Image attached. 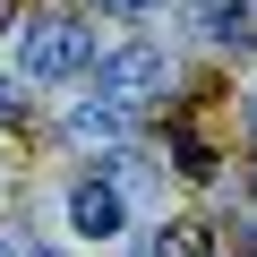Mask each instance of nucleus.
<instances>
[{
  "instance_id": "7",
  "label": "nucleus",
  "mask_w": 257,
  "mask_h": 257,
  "mask_svg": "<svg viewBox=\"0 0 257 257\" xmlns=\"http://www.w3.org/2000/svg\"><path fill=\"white\" fill-rule=\"evenodd\" d=\"M180 172H189V180H206V172H214V155H206L197 128H180Z\"/></svg>"
},
{
  "instance_id": "11",
  "label": "nucleus",
  "mask_w": 257,
  "mask_h": 257,
  "mask_svg": "<svg viewBox=\"0 0 257 257\" xmlns=\"http://www.w3.org/2000/svg\"><path fill=\"white\" fill-rule=\"evenodd\" d=\"M0 257H9V240H0Z\"/></svg>"
},
{
  "instance_id": "6",
  "label": "nucleus",
  "mask_w": 257,
  "mask_h": 257,
  "mask_svg": "<svg viewBox=\"0 0 257 257\" xmlns=\"http://www.w3.org/2000/svg\"><path fill=\"white\" fill-rule=\"evenodd\" d=\"M155 257H206V223H163L155 231Z\"/></svg>"
},
{
  "instance_id": "1",
  "label": "nucleus",
  "mask_w": 257,
  "mask_h": 257,
  "mask_svg": "<svg viewBox=\"0 0 257 257\" xmlns=\"http://www.w3.org/2000/svg\"><path fill=\"white\" fill-rule=\"evenodd\" d=\"M86 60H94L86 18H35V26L18 35V69H26L35 86H60V77H77Z\"/></svg>"
},
{
  "instance_id": "12",
  "label": "nucleus",
  "mask_w": 257,
  "mask_h": 257,
  "mask_svg": "<svg viewBox=\"0 0 257 257\" xmlns=\"http://www.w3.org/2000/svg\"><path fill=\"white\" fill-rule=\"evenodd\" d=\"M248 189H257V172H248Z\"/></svg>"
},
{
  "instance_id": "10",
  "label": "nucleus",
  "mask_w": 257,
  "mask_h": 257,
  "mask_svg": "<svg viewBox=\"0 0 257 257\" xmlns=\"http://www.w3.org/2000/svg\"><path fill=\"white\" fill-rule=\"evenodd\" d=\"M18 257H52V248H18Z\"/></svg>"
},
{
  "instance_id": "13",
  "label": "nucleus",
  "mask_w": 257,
  "mask_h": 257,
  "mask_svg": "<svg viewBox=\"0 0 257 257\" xmlns=\"http://www.w3.org/2000/svg\"><path fill=\"white\" fill-rule=\"evenodd\" d=\"M138 257H155V248H138Z\"/></svg>"
},
{
  "instance_id": "5",
  "label": "nucleus",
  "mask_w": 257,
  "mask_h": 257,
  "mask_svg": "<svg viewBox=\"0 0 257 257\" xmlns=\"http://www.w3.org/2000/svg\"><path fill=\"white\" fill-rule=\"evenodd\" d=\"M69 138H77V146H86V138H120V103H103V94L77 103V111H69Z\"/></svg>"
},
{
  "instance_id": "3",
  "label": "nucleus",
  "mask_w": 257,
  "mask_h": 257,
  "mask_svg": "<svg viewBox=\"0 0 257 257\" xmlns=\"http://www.w3.org/2000/svg\"><path fill=\"white\" fill-rule=\"evenodd\" d=\"M69 231H77V240H120V231H128V206H120L111 172H94V180L69 189Z\"/></svg>"
},
{
  "instance_id": "2",
  "label": "nucleus",
  "mask_w": 257,
  "mask_h": 257,
  "mask_svg": "<svg viewBox=\"0 0 257 257\" xmlns=\"http://www.w3.org/2000/svg\"><path fill=\"white\" fill-rule=\"evenodd\" d=\"M163 86H172V60H163L155 43H120V52L94 60V94L120 103V111H128V103H155Z\"/></svg>"
},
{
  "instance_id": "4",
  "label": "nucleus",
  "mask_w": 257,
  "mask_h": 257,
  "mask_svg": "<svg viewBox=\"0 0 257 257\" xmlns=\"http://www.w3.org/2000/svg\"><path fill=\"white\" fill-rule=\"evenodd\" d=\"M214 43L223 52H257V0H223L214 9Z\"/></svg>"
},
{
  "instance_id": "8",
  "label": "nucleus",
  "mask_w": 257,
  "mask_h": 257,
  "mask_svg": "<svg viewBox=\"0 0 257 257\" xmlns=\"http://www.w3.org/2000/svg\"><path fill=\"white\" fill-rule=\"evenodd\" d=\"M103 9H111V18H146L155 0H103Z\"/></svg>"
},
{
  "instance_id": "9",
  "label": "nucleus",
  "mask_w": 257,
  "mask_h": 257,
  "mask_svg": "<svg viewBox=\"0 0 257 257\" xmlns=\"http://www.w3.org/2000/svg\"><path fill=\"white\" fill-rule=\"evenodd\" d=\"M240 111H248V128H257V86H248V103H240Z\"/></svg>"
}]
</instances>
